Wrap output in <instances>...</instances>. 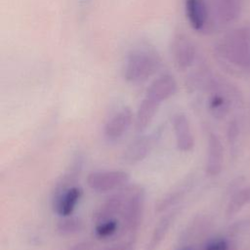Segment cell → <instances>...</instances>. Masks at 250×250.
I'll return each instance as SVG.
<instances>
[{"instance_id":"1","label":"cell","mask_w":250,"mask_h":250,"mask_svg":"<svg viewBox=\"0 0 250 250\" xmlns=\"http://www.w3.org/2000/svg\"><path fill=\"white\" fill-rule=\"evenodd\" d=\"M161 65L162 59L155 49L147 45L138 46L125 59L123 77L129 83H142L154 75Z\"/></svg>"},{"instance_id":"2","label":"cell","mask_w":250,"mask_h":250,"mask_svg":"<svg viewBox=\"0 0 250 250\" xmlns=\"http://www.w3.org/2000/svg\"><path fill=\"white\" fill-rule=\"evenodd\" d=\"M146 190L140 186L127 187L124 204L120 213L121 231L129 238H135L143 222Z\"/></svg>"},{"instance_id":"3","label":"cell","mask_w":250,"mask_h":250,"mask_svg":"<svg viewBox=\"0 0 250 250\" xmlns=\"http://www.w3.org/2000/svg\"><path fill=\"white\" fill-rule=\"evenodd\" d=\"M218 53L236 66H248L250 64V35L248 30L240 27L226 34L218 45Z\"/></svg>"},{"instance_id":"4","label":"cell","mask_w":250,"mask_h":250,"mask_svg":"<svg viewBox=\"0 0 250 250\" xmlns=\"http://www.w3.org/2000/svg\"><path fill=\"white\" fill-rule=\"evenodd\" d=\"M130 180V174L123 170H102L88 174L86 183L96 192H108L124 188Z\"/></svg>"},{"instance_id":"5","label":"cell","mask_w":250,"mask_h":250,"mask_svg":"<svg viewBox=\"0 0 250 250\" xmlns=\"http://www.w3.org/2000/svg\"><path fill=\"white\" fill-rule=\"evenodd\" d=\"M171 53L179 70L188 71L198 62V52L193 42L185 34H177L171 44Z\"/></svg>"},{"instance_id":"6","label":"cell","mask_w":250,"mask_h":250,"mask_svg":"<svg viewBox=\"0 0 250 250\" xmlns=\"http://www.w3.org/2000/svg\"><path fill=\"white\" fill-rule=\"evenodd\" d=\"M134 121V114L130 107L124 106L114 112L104 127V137L108 141H117L129 130Z\"/></svg>"},{"instance_id":"7","label":"cell","mask_w":250,"mask_h":250,"mask_svg":"<svg viewBox=\"0 0 250 250\" xmlns=\"http://www.w3.org/2000/svg\"><path fill=\"white\" fill-rule=\"evenodd\" d=\"M154 135H142L134 139L123 150L122 160L128 165H135L145 160L155 145Z\"/></svg>"},{"instance_id":"8","label":"cell","mask_w":250,"mask_h":250,"mask_svg":"<svg viewBox=\"0 0 250 250\" xmlns=\"http://www.w3.org/2000/svg\"><path fill=\"white\" fill-rule=\"evenodd\" d=\"M172 126L176 140V146L182 152H189L194 147V137L188 118L183 112L175 113Z\"/></svg>"},{"instance_id":"9","label":"cell","mask_w":250,"mask_h":250,"mask_svg":"<svg viewBox=\"0 0 250 250\" xmlns=\"http://www.w3.org/2000/svg\"><path fill=\"white\" fill-rule=\"evenodd\" d=\"M178 90V83L170 73H163L157 76L147 87L145 96L162 104L172 98Z\"/></svg>"},{"instance_id":"10","label":"cell","mask_w":250,"mask_h":250,"mask_svg":"<svg viewBox=\"0 0 250 250\" xmlns=\"http://www.w3.org/2000/svg\"><path fill=\"white\" fill-rule=\"evenodd\" d=\"M83 195V189L79 186H73L58 195L52 196V207L60 217L71 216Z\"/></svg>"},{"instance_id":"11","label":"cell","mask_w":250,"mask_h":250,"mask_svg":"<svg viewBox=\"0 0 250 250\" xmlns=\"http://www.w3.org/2000/svg\"><path fill=\"white\" fill-rule=\"evenodd\" d=\"M83 167H84V156L80 152L76 153L68 163L62 175L57 181L53 189L52 196L58 195L59 193L64 191L65 189L73 186H76L82 174Z\"/></svg>"},{"instance_id":"12","label":"cell","mask_w":250,"mask_h":250,"mask_svg":"<svg viewBox=\"0 0 250 250\" xmlns=\"http://www.w3.org/2000/svg\"><path fill=\"white\" fill-rule=\"evenodd\" d=\"M192 187V179L187 177L175 185L170 190L163 194L155 204L154 210L156 213H165L173 208L184 199Z\"/></svg>"},{"instance_id":"13","label":"cell","mask_w":250,"mask_h":250,"mask_svg":"<svg viewBox=\"0 0 250 250\" xmlns=\"http://www.w3.org/2000/svg\"><path fill=\"white\" fill-rule=\"evenodd\" d=\"M224 164V147L217 134L209 132L207 136V155L205 171L208 176H217L221 173Z\"/></svg>"},{"instance_id":"14","label":"cell","mask_w":250,"mask_h":250,"mask_svg":"<svg viewBox=\"0 0 250 250\" xmlns=\"http://www.w3.org/2000/svg\"><path fill=\"white\" fill-rule=\"evenodd\" d=\"M185 13L193 30L204 31L208 27L210 14L205 0H185Z\"/></svg>"},{"instance_id":"15","label":"cell","mask_w":250,"mask_h":250,"mask_svg":"<svg viewBox=\"0 0 250 250\" xmlns=\"http://www.w3.org/2000/svg\"><path fill=\"white\" fill-rule=\"evenodd\" d=\"M179 212V208H173L165 212V214L158 220V222L154 226L149 239L145 246V250H158L160 248L171 227L174 225Z\"/></svg>"},{"instance_id":"16","label":"cell","mask_w":250,"mask_h":250,"mask_svg":"<svg viewBox=\"0 0 250 250\" xmlns=\"http://www.w3.org/2000/svg\"><path fill=\"white\" fill-rule=\"evenodd\" d=\"M126 189L127 188H120L97 207L93 214V221L95 224L116 218V216L121 213L126 196Z\"/></svg>"},{"instance_id":"17","label":"cell","mask_w":250,"mask_h":250,"mask_svg":"<svg viewBox=\"0 0 250 250\" xmlns=\"http://www.w3.org/2000/svg\"><path fill=\"white\" fill-rule=\"evenodd\" d=\"M160 104H161L146 96L143 98L134 117V125L137 133L144 132L150 125L160 107Z\"/></svg>"},{"instance_id":"18","label":"cell","mask_w":250,"mask_h":250,"mask_svg":"<svg viewBox=\"0 0 250 250\" xmlns=\"http://www.w3.org/2000/svg\"><path fill=\"white\" fill-rule=\"evenodd\" d=\"M243 8V0H217L216 19L222 24H229L235 21Z\"/></svg>"},{"instance_id":"19","label":"cell","mask_w":250,"mask_h":250,"mask_svg":"<svg viewBox=\"0 0 250 250\" xmlns=\"http://www.w3.org/2000/svg\"><path fill=\"white\" fill-rule=\"evenodd\" d=\"M83 221L76 216L62 217L56 226V230L60 235L69 236L80 232L83 229Z\"/></svg>"},{"instance_id":"20","label":"cell","mask_w":250,"mask_h":250,"mask_svg":"<svg viewBox=\"0 0 250 250\" xmlns=\"http://www.w3.org/2000/svg\"><path fill=\"white\" fill-rule=\"evenodd\" d=\"M121 229V223L116 218L105 220L95 224L94 234L96 238L104 240L113 237Z\"/></svg>"},{"instance_id":"21","label":"cell","mask_w":250,"mask_h":250,"mask_svg":"<svg viewBox=\"0 0 250 250\" xmlns=\"http://www.w3.org/2000/svg\"><path fill=\"white\" fill-rule=\"evenodd\" d=\"M250 200V188H243L238 190L233 196L230 198L228 207H227V215L228 217H231L235 215L248 201Z\"/></svg>"},{"instance_id":"22","label":"cell","mask_w":250,"mask_h":250,"mask_svg":"<svg viewBox=\"0 0 250 250\" xmlns=\"http://www.w3.org/2000/svg\"><path fill=\"white\" fill-rule=\"evenodd\" d=\"M197 250H236V248L228 238L215 237L207 240Z\"/></svg>"},{"instance_id":"23","label":"cell","mask_w":250,"mask_h":250,"mask_svg":"<svg viewBox=\"0 0 250 250\" xmlns=\"http://www.w3.org/2000/svg\"><path fill=\"white\" fill-rule=\"evenodd\" d=\"M101 250H136V240L135 238H128L125 241L104 247Z\"/></svg>"},{"instance_id":"24","label":"cell","mask_w":250,"mask_h":250,"mask_svg":"<svg viewBox=\"0 0 250 250\" xmlns=\"http://www.w3.org/2000/svg\"><path fill=\"white\" fill-rule=\"evenodd\" d=\"M94 249V243L90 240H83L80 242L75 243L71 247H69L67 250H93Z\"/></svg>"},{"instance_id":"25","label":"cell","mask_w":250,"mask_h":250,"mask_svg":"<svg viewBox=\"0 0 250 250\" xmlns=\"http://www.w3.org/2000/svg\"><path fill=\"white\" fill-rule=\"evenodd\" d=\"M178 250H197V248H194L193 246H190V245H188V246H183L181 248H179Z\"/></svg>"}]
</instances>
